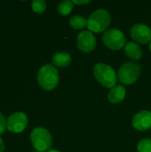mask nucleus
I'll use <instances>...</instances> for the list:
<instances>
[{"label": "nucleus", "mask_w": 151, "mask_h": 152, "mask_svg": "<svg viewBox=\"0 0 151 152\" xmlns=\"http://www.w3.org/2000/svg\"><path fill=\"white\" fill-rule=\"evenodd\" d=\"M46 152H60V151H56V150H49L48 151H46Z\"/></svg>", "instance_id": "412c9836"}, {"label": "nucleus", "mask_w": 151, "mask_h": 152, "mask_svg": "<svg viewBox=\"0 0 151 152\" xmlns=\"http://www.w3.org/2000/svg\"><path fill=\"white\" fill-rule=\"evenodd\" d=\"M150 52H151V41H150Z\"/></svg>", "instance_id": "4be33fe9"}, {"label": "nucleus", "mask_w": 151, "mask_h": 152, "mask_svg": "<svg viewBox=\"0 0 151 152\" xmlns=\"http://www.w3.org/2000/svg\"><path fill=\"white\" fill-rule=\"evenodd\" d=\"M77 45L79 50L84 53L92 52L96 45V38L91 31L84 30L80 32L77 38Z\"/></svg>", "instance_id": "6e6552de"}, {"label": "nucleus", "mask_w": 151, "mask_h": 152, "mask_svg": "<svg viewBox=\"0 0 151 152\" xmlns=\"http://www.w3.org/2000/svg\"><path fill=\"white\" fill-rule=\"evenodd\" d=\"M102 41L109 49L115 51L122 49L126 43L124 33L117 28L108 29L102 37Z\"/></svg>", "instance_id": "423d86ee"}, {"label": "nucleus", "mask_w": 151, "mask_h": 152, "mask_svg": "<svg viewBox=\"0 0 151 152\" xmlns=\"http://www.w3.org/2000/svg\"><path fill=\"white\" fill-rule=\"evenodd\" d=\"M6 129V119L4 116L0 112V135L4 132Z\"/></svg>", "instance_id": "a211bd4d"}, {"label": "nucleus", "mask_w": 151, "mask_h": 152, "mask_svg": "<svg viewBox=\"0 0 151 152\" xmlns=\"http://www.w3.org/2000/svg\"><path fill=\"white\" fill-rule=\"evenodd\" d=\"M28 126V117L24 112L12 113L6 120V129L12 133H21Z\"/></svg>", "instance_id": "0eeeda50"}, {"label": "nucleus", "mask_w": 151, "mask_h": 152, "mask_svg": "<svg viewBox=\"0 0 151 152\" xmlns=\"http://www.w3.org/2000/svg\"><path fill=\"white\" fill-rule=\"evenodd\" d=\"M93 75L96 80L103 86L108 88H113L116 86L117 76L109 65L102 62L97 63L93 67Z\"/></svg>", "instance_id": "f03ea898"}, {"label": "nucleus", "mask_w": 151, "mask_h": 152, "mask_svg": "<svg viewBox=\"0 0 151 152\" xmlns=\"http://www.w3.org/2000/svg\"><path fill=\"white\" fill-rule=\"evenodd\" d=\"M32 152H36V151H32Z\"/></svg>", "instance_id": "5701e85b"}, {"label": "nucleus", "mask_w": 151, "mask_h": 152, "mask_svg": "<svg viewBox=\"0 0 151 152\" xmlns=\"http://www.w3.org/2000/svg\"><path fill=\"white\" fill-rule=\"evenodd\" d=\"M131 37L137 43L147 44L151 40V29L146 25L135 24L131 28Z\"/></svg>", "instance_id": "1a4fd4ad"}, {"label": "nucleus", "mask_w": 151, "mask_h": 152, "mask_svg": "<svg viewBox=\"0 0 151 152\" xmlns=\"http://www.w3.org/2000/svg\"><path fill=\"white\" fill-rule=\"evenodd\" d=\"M72 3L80 5V4H86L90 3V1H86V0H85V1H77V0H74V1H72Z\"/></svg>", "instance_id": "6ab92c4d"}, {"label": "nucleus", "mask_w": 151, "mask_h": 152, "mask_svg": "<svg viewBox=\"0 0 151 152\" xmlns=\"http://www.w3.org/2000/svg\"><path fill=\"white\" fill-rule=\"evenodd\" d=\"M138 152H151V139H142L138 143Z\"/></svg>", "instance_id": "f3484780"}, {"label": "nucleus", "mask_w": 151, "mask_h": 152, "mask_svg": "<svg viewBox=\"0 0 151 152\" xmlns=\"http://www.w3.org/2000/svg\"><path fill=\"white\" fill-rule=\"evenodd\" d=\"M32 10L36 13H43L46 9V3L44 0H34L31 3Z\"/></svg>", "instance_id": "dca6fc26"}, {"label": "nucleus", "mask_w": 151, "mask_h": 152, "mask_svg": "<svg viewBox=\"0 0 151 152\" xmlns=\"http://www.w3.org/2000/svg\"><path fill=\"white\" fill-rule=\"evenodd\" d=\"M39 86L47 91L53 90L59 83V72L53 64H46L40 68L37 73Z\"/></svg>", "instance_id": "f257e3e1"}, {"label": "nucleus", "mask_w": 151, "mask_h": 152, "mask_svg": "<svg viewBox=\"0 0 151 152\" xmlns=\"http://www.w3.org/2000/svg\"><path fill=\"white\" fill-rule=\"evenodd\" d=\"M69 25L74 29H81L87 26V20L80 15H75L69 20Z\"/></svg>", "instance_id": "4468645a"}, {"label": "nucleus", "mask_w": 151, "mask_h": 152, "mask_svg": "<svg viewBox=\"0 0 151 152\" xmlns=\"http://www.w3.org/2000/svg\"><path fill=\"white\" fill-rule=\"evenodd\" d=\"M133 126L138 131H146L151 127V112L142 110L134 115L133 118Z\"/></svg>", "instance_id": "9d476101"}, {"label": "nucleus", "mask_w": 151, "mask_h": 152, "mask_svg": "<svg viewBox=\"0 0 151 152\" xmlns=\"http://www.w3.org/2000/svg\"><path fill=\"white\" fill-rule=\"evenodd\" d=\"M4 151V143L2 140V138L0 137V152Z\"/></svg>", "instance_id": "aec40b11"}, {"label": "nucleus", "mask_w": 151, "mask_h": 152, "mask_svg": "<svg viewBox=\"0 0 151 152\" xmlns=\"http://www.w3.org/2000/svg\"><path fill=\"white\" fill-rule=\"evenodd\" d=\"M141 74V67L134 62L123 64L117 72L118 80L125 85H132L137 81Z\"/></svg>", "instance_id": "39448f33"}, {"label": "nucleus", "mask_w": 151, "mask_h": 152, "mask_svg": "<svg viewBox=\"0 0 151 152\" xmlns=\"http://www.w3.org/2000/svg\"><path fill=\"white\" fill-rule=\"evenodd\" d=\"M57 9L60 14L63 16L69 15L73 10V3L72 1H63L58 5Z\"/></svg>", "instance_id": "2eb2a0df"}, {"label": "nucleus", "mask_w": 151, "mask_h": 152, "mask_svg": "<svg viewBox=\"0 0 151 152\" xmlns=\"http://www.w3.org/2000/svg\"><path fill=\"white\" fill-rule=\"evenodd\" d=\"M126 90L123 86H116L110 89L108 94V100L109 102L117 104L121 102L125 97Z\"/></svg>", "instance_id": "9b49d317"}, {"label": "nucleus", "mask_w": 151, "mask_h": 152, "mask_svg": "<svg viewBox=\"0 0 151 152\" xmlns=\"http://www.w3.org/2000/svg\"><path fill=\"white\" fill-rule=\"evenodd\" d=\"M53 64L57 67L65 68L68 67L71 62V56L68 53H57L52 59Z\"/></svg>", "instance_id": "ddd939ff"}, {"label": "nucleus", "mask_w": 151, "mask_h": 152, "mask_svg": "<svg viewBox=\"0 0 151 152\" xmlns=\"http://www.w3.org/2000/svg\"><path fill=\"white\" fill-rule=\"evenodd\" d=\"M110 20L109 12L104 9H99L93 12L87 19V28L91 32L100 33L108 28Z\"/></svg>", "instance_id": "7ed1b4c3"}, {"label": "nucleus", "mask_w": 151, "mask_h": 152, "mask_svg": "<svg viewBox=\"0 0 151 152\" xmlns=\"http://www.w3.org/2000/svg\"><path fill=\"white\" fill-rule=\"evenodd\" d=\"M125 54L133 60H140L142 57V49L140 45L134 42H128L125 45Z\"/></svg>", "instance_id": "f8f14e48"}, {"label": "nucleus", "mask_w": 151, "mask_h": 152, "mask_svg": "<svg viewBox=\"0 0 151 152\" xmlns=\"http://www.w3.org/2000/svg\"><path fill=\"white\" fill-rule=\"evenodd\" d=\"M30 141L38 152L48 151L52 146V135L44 127H36L32 130L30 134Z\"/></svg>", "instance_id": "20e7f679"}]
</instances>
